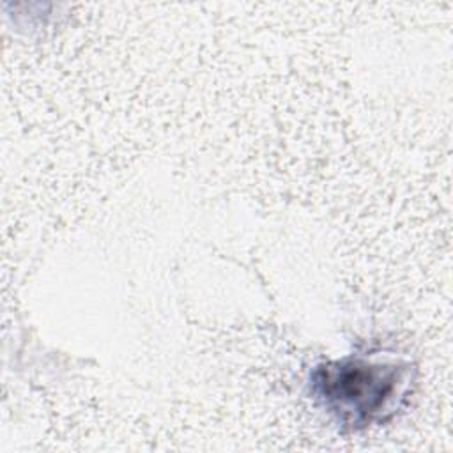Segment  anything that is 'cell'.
<instances>
[{"mask_svg": "<svg viewBox=\"0 0 453 453\" xmlns=\"http://www.w3.org/2000/svg\"><path fill=\"white\" fill-rule=\"evenodd\" d=\"M414 382L409 361L352 354L319 363L308 375V391L342 430L359 432L391 419Z\"/></svg>", "mask_w": 453, "mask_h": 453, "instance_id": "obj_1", "label": "cell"}]
</instances>
